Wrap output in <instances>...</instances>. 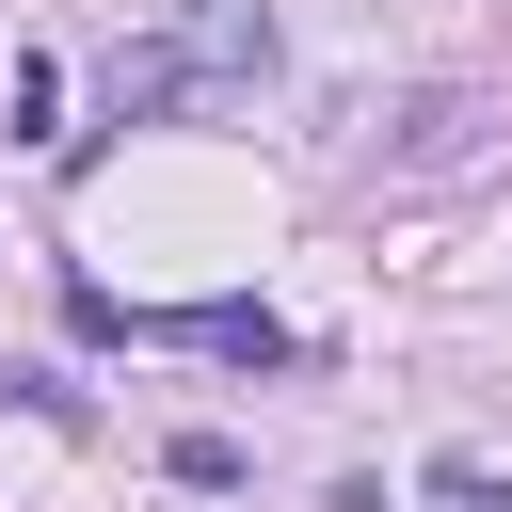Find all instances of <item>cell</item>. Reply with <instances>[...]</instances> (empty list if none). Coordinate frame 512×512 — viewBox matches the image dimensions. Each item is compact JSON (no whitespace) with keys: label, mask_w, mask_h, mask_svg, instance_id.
<instances>
[{"label":"cell","mask_w":512,"mask_h":512,"mask_svg":"<svg viewBox=\"0 0 512 512\" xmlns=\"http://www.w3.org/2000/svg\"><path fill=\"white\" fill-rule=\"evenodd\" d=\"M16 144H80V128H64V64H48V48H16Z\"/></svg>","instance_id":"5"},{"label":"cell","mask_w":512,"mask_h":512,"mask_svg":"<svg viewBox=\"0 0 512 512\" xmlns=\"http://www.w3.org/2000/svg\"><path fill=\"white\" fill-rule=\"evenodd\" d=\"M160 48L192 64V96H256V80H272V16H256V0H176Z\"/></svg>","instance_id":"1"},{"label":"cell","mask_w":512,"mask_h":512,"mask_svg":"<svg viewBox=\"0 0 512 512\" xmlns=\"http://www.w3.org/2000/svg\"><path fill=\"white\" fill-rule=\"evenodd\" d=\"M416 512H512V480H496L480 448H432V464H416Z\"/></svg>","instance_id":"4"},{"label":"cell","mask_w":512,"mask_h":512,"mask_svg":"<svg viewBox=\"0 0 512 512\" xmlns=\"http://www.w3.org/2000/svg\"><path fill=\"white\" fill-rule=\"evenodd\" d=\"M320 512H384V480H336V496H320Z\"/></svg>","instance_id":"7"},{"label":"cell","mask_w":512,"mask_h":512,"mask_svg":"<svg viewBox=\"0 0 512 512\" xmlns=\"http://www.w3.org/2000/svg\"><path fill=\"white\" fill-rule=\"evenodd\" d=\"M160 464H176V480H192V496H240V432H176V448H160Z\"/></svg>","instance_id":"6"},{"label":"cell","mask_w":512,"mask_h":512,"mask_svg":"<svg viewBox=\"0 0 512 512\" xmlns=\"http://www.w3.org/2000/svg\"><path fill=\"white\" fill-rule=\"evenodd\" d=\"M96 80H112V128H144V112H208V96H192V64H176L160 32H144V48H112Z\"/></svg>","instance_id":"3"},{"label":"cell","mask_w":512,"mask_h":512,"mask_svg":"<svg viewBox=\"0 0 512 512\" xmlns=\"http://www.w3.org/2000/svg\"><path fill=\"white\" fill-rule=\"evenodd\" d=\"M128 336H176V352H224V368H288L272 304H192V320H128Z\"/></svg>","instance_id":"2"}]
</instances>
